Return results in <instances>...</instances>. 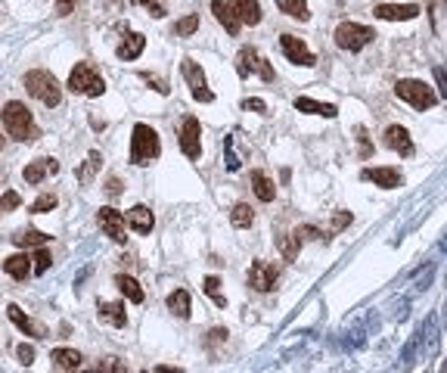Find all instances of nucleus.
Masks as SVG:
<instances>
[{
    "instance_id": "nucleus-12",
    "label": "nucleus",
    "mask_w": 447,
    "mask_h": 373,
    "mask_svg": "<svg viewBox=\"0 0 447 373\" xmlns=\"http://www.w3.org/2000/svg\"><path fill=\"white\" fill-rule=\"evenodd\" d=\"M419 13H422L419 4H379L373 10L376 19H386V22H410Z\"/></svg>"
},
{
    "instance_id": "nucleus-45",
    "label": "nucleus",
    "mask_w": 447,
    "mask_h": 373,
    "mask_svg": "<svg viewBox=\"0 0 447 373\" xmlns=\"http://www.w3.org/2000/svg\"><path fill=\"white\" fill-rule=\"evenodd\" d=\"M103 367H106V373H128V367H124L119 357H106Z\"/></svg>"
},
{
    "instance_id": "nucleus-41",
    "label": "nucleus",
    "mask_w": 447,
    "mask_h": 373,
    "mask_svg": "<svg viewBox=\"0 0 447 373\" xmlns=\"http://www.w3.org/2000/svg\"><path fill=\"white\" fill-rule=\"evenodd\" d=\"M447 10V0H429V13H432V22L438 25V19H441V13Z\"/></svg>"
},
{
    "instance_id": "nucleus-9",
    "label": "nucleus",
    "mask_w": 447,
    "mask_h": 373,
    "mask_svg": "<svg viewBox=\"0 0 447 373\" xmlns=\"http://www.w3.org/2000/svg\"><path fill=\"white\" fill-rule=\"evenodd\" d=\"M97 221H100V227L106 230V237L112 239V243H124V239H128V218H124L121 212H115L112 206L100 208Z\"/></svg>"
},
{
    "instance_id": "nucleus-35",
    "label": "nucleus",
    "mask_w": 447,
    "mask_h": 373,
    "mask_svg": "<svg viewBox=\"0 0 447 373\" xmlns=\"http://www.w3.org/2000/svg\"><path fill=\"white\" fill-rule=\"evenodd\" d=\"M56 196H53V193H41V196H37L35 202H31L28 206V212H35V215H41V212H50V208H56Z\"/></svg>"
},
{
    "instance_id": "nucleus-46",
    "label": "nucleus",
    "mask_w": 447,
    "mask_h": 373,
    "mask_svg": "<svg viewBox=\"0 0 447 373\" xmlns=\"http://www.w3.org/2000/svg\"><path fill=\"white\" fill-rule=\"evenodd\" d=\"M357 140H360V155H370V137H366V131L364 128H357Z\"/></svg>"
},
{
    "instance_id": "nucleus-4",
    "label": "nucleus",
    "mask_w": 447,
    "mask_h": 373,
    "mask_svg": "<svg viewBox=\"0 0 447 373\" xmlns=\"http://www.w3.org/2000/svg\"><path fill=\"white\" fill-rule=\"evenodd\" d=\"M395 93H398V100L410 103L413 109H422V112L438 103V93L429 88L426 81H417V78H401V81L395 84Z\"/></svg>"
},
{
    "instance_id": "nucleus-18",
    "label": "nucleus",
    "mask_w": 447,
    "mask_h": 373,
    "mask_svg": "<svg viewBox=\"0 0 447 373\" xmlns=\"http://www.w3.org/2000/svg\"><path fill=\"white\" fill-rule=\"evenodd\" d=\"M364 181H373L382 190H395V186H401V171L398 168H366Z\"/></svg>"
},
{
    "instance_id": "nucleus-17",
    "label": "nucleus",
    "mask_w": 447,
    "mask_h": 373,
    "mask_svg": "<svg viewBox=\"0 0 447 373\" xmlns=\"http://www.w3.org/2000/svg\"><path fill=\"white\" fill-rule=\"evenodd\" d=\"M386 143H388V150H395L398 155H404V159L413 155V140H410V134H407V128H401V124H391V128L386 131Z\"/></svg>"
},
{
    "instance_id": "nucleus-10",
    "label": "nucleus",
    "mask_w": 447,
    "mask_h": 373,
    "mask_svg": "<svg viewBox=\"0 0 447 373\" xmlns=\"http://www.w3.org/2000/svg\"><path fill=\"white\" fill-rule=\"evenodd\" d=\"M180 150H184L186 159H199L202 155V124L199 119H186L184 128H180Z\"/></svg>"
},
{
    "instance_id": "nucleus-37",
    "label": "nucleus",
    "mask_w": 447,
    "mask_h": 373,
    "mask_svg": "<svg viewBox=\"0 0 447 373\" xmlns=\"http://www.w3.org/2000/svg\"><path fill=\"white\" fill-rule=\"evenodd\" d=\"M22 206V196L19 193H4V196H0V208H4V212H10V208H19Z\"/></svg>"
},
{
    "instance_id": "nucleus-26",
    "label": "nucleus",
    "mask_w": 447,
    "mask_h": 373,
    "mask_svg": "<svg viewBox=\"0 0 447 373\" xmlns=\"http://www.w3.org/2000/svg\"><path fill=\"white\" fill-rule=\"evenodd\" d=\"M50 361L62 370H75V367H81L84 357H81V352H75V348H53Z\"/></svg>"
},
{
    "instance_id": "nucleus-2",
    "label": "nucleus",
    "mask_w": 447,
    "mask_h": 373,
    "mask_svg": "<svg viewBox=\"0 0 447 373\" xmlns=\"http://www.w3.org/2000/svg\"><path fill=\"white\" fill-rule=\"evenodd\" d=\"M162 155V140L155 134L153 124H134V137H131V162L134 165H153L155 159Z\"/></svg>"
},
{
    "instance_id": "nucleus-34",
    "label": "nucleus",
    "mask_w": 447,
    "mask_h": 373,
    "mask_svg": "<svg viewBox=\"0 0 447 373\" xmlns=\"http://www.w3.org/2000/svg\"><path fill=\"white\" fill-rule=\"evenodd\" d=\"M196 28H199V16L190 13V16H184V19H180L177 25H174V35H177V37H190Z\"/></svg>"
},
{
    "instance_id": "nucleus-39",
    "label": "nucleus",
    "mask_w": 447,
    "mask_h": 373,
    "mask_svg": "<svg viewBox=\"0 0 447 373\" xmlns=\"http://www.w3.org/2000/svg\"><path fill=\"white\" fill-rule=\"evenodd\" d=\"M298 239L295 237H283V239H280V249H283V255H286V261H292L295 259V252H298Z\"/></svg>"
},
{
    "instance_id": "nucleus-42",
    "label": "nucleus",
    "mask_w": 447,
    "mask_h": 373,
    "mask_svg": "<svg viewBox=\"0 0 447 373\" xmlns=\"http://www.w3.org/2000/svg\"><path fill=\"white\" fill-rule=\"evenodd\" d=\"M143 81H149V84H153V88L162 93V97L171 90V88H168V81H162V78H155V75H149V72H143Z\"/></svg>"
},
{
    "instance_id": "nucleus-38",
    "label": "nucleus",
    "mask_w": 447,
    "mask_h": 373,
    "mask_svg": "<svg viewBox=\"0 0 447 373\" xmlns=\"http://www.w3.org/2000/svg\"><path fill=\"white\" fill-rule=\"evenodd\" d=\"M16 355H19V361L25 364V367H31V364H35V348H31L28 342H22V345L16 348Z\"/></svg>"
},
{
    "instance_id": "nucleus-14",
    "label": "nucleus",
    "mask_w": 447,
    "mask_h": 373,
    "mask_svg": "<svg viewBox=\"0 0 447 373\" xmlns=\"http://www.w3.org/2000/svg\"><path fill=\"white\" fill-rule=\"evenodd\" d=\"M211 13H215V19L221 22V28H227V35H233V37L239 35L242 22H239L237 10L230 6V0H215V4H211Z\"/></svg>"
},
{
    "instance_id": "nucleus-54",
    "label": "nucleus",
    "mask_w": 447,
    "mask_h": 373,
    "mask_svg": "<svg viewBox=\"0 0 447 373\" xmlns=\"http://www.w3.org/2000/svg\"><path fill=\"white\" fill-rule=\"evenodd\" d=\"M88 373H103V370H88Z\"/></svg>"
},
{
    "instance_id": "nucleus-13",
    "label": "nucleus",
    "mask_w": 447,
    "mask_h": 373,
    "mask_svg": "<svg viewBox=\"0 0 447 373\" xmlns=\"http://www.w3.org/2000/svg\"><path fill=\"white\" fill-rule=\"evenodd\" d=\"M280 44H283L286 59H289V62H295V66L311 69L314 62H317V59H314V53L308 50V47H304L302 37H295V35H283V41H280Z\"/></svg>"
},
{
    "instance_id": "nucleus-47",
    "label": "nucleus",
    "mask_w": 447,
    "mask_h": 373,
    "mask_svg": "<svg viewBox=\"0 0 447 373\" xmlns=\"http://www.w3.org/2000/svg\"><path fill=\"white\" fill-rule=\"evenodd\" d=\"M242 106H246V109H252V112H264V109H268V103H264V100H258V97H249Z\"/></svg>"
},
{
    "instance_id": "nucleus-23",
    "label": "nucleus",
    "mask_w": 447,
    "mask_h": 373,
    "mask_svg": "<svg viewBox=\"0 0 447 373\" xmlns=\"http://www.w3.org/2000/svg\"><path fill=\"white\" fill-rule=\"evenodd\" d=\"M143 47H146V37L143 35H128L124 41L119 44V59H124V62H131V59H137L140 53H143Z\"/></svg>"
},
{
    "instance_id": "nucleus-28",
    "label": "nucleus",
    "mask_w": 447,
    "mask_h": 373,
    "mask_svg": "<svg viewBox=\"0 0 447 373\" xmlns=\"http://www.w3.org/2000/svg\"><path fill=\"white\" fill-rule=\"evenodd\" d=\"M115 286H119V290L128 295V302H134V305H140V302H143V290H140V283H137L134 277L119 274V277H115Z\"/></svg>"
},
{
    "instance_id": "nucleus-49",
    "label": "nucleus",
    "mask_w": 447,
    "mask_h": 373,
    "mask_svg": "<svg viewBox=\"0 0 447 373\" xmlns=\"http://www.w3.org/2000/svg\"><path fill=\"white\" fill-rule=\"evenodd\" d=\"M106 190H109V193H112V196H119V193H121V181H119V177H109Z\"/></svg>"
},
{
    "instance_id": "nucleus-21",
    "label": "nucleus",
    "mask_w": 447,
    "mask_h": 373,
    "mask_svg": "<svg viewBox=\"0 0 447 373\" xmlns=\"http://www.w3.org/2000/svg\"><path fill=\"white\" fill-rule=\"evenodd\" d=\"M100 321L112 326H124L128 324V311H124L121 302H100Z\"/></svg>"
},
{
    "instance_id": "nucleus-33",
    "label": "nucleus",
    "mask_w": 447,
    "mask_h": 373,
    "mask_svg": "<svg viewBox=\"0 0 447 373\" xmlns=\"http://www.w3.org/2000/svg\"><path fill=\"white\" fill-rule=\"evenodd\" d=\"M202 290H205V295H211V302H215L217 308H227V299L221 295V280H217V277H205Z\"/></svg>"
},
{
    "instance_id": "nucleus-29",
    "label": "nucleus",
    "mask_w": 447,
    "mask_h": 373,
    "mask_svg": "<svg viewBox=\"0 0 447 373\" xmlns=\"http://www.w3.org/2000/svg\"><path fill=\"white\" fill-rule=\"evenodd\" d=\"M168 311H174L180 321L190 317V295H186V290H174L168 295Z\"/></svg>"
},
{
    "instance_id": "nucleus-22",
    "label": "nucleus",
    "mask_w": 447,
    "mask_h": 373,
    "mask_svg": "<svg viewBox=\"0 0 447 373\" xmlns=\"http://www.w3.org/2000/svg\"><path fill=\"white\" fill-rule=\"evenodd\" d=\"M295 109L298 112H311V115H326V119H335V115H339V109L333 103H317V100H311V97H298Z\"/></svg>"
},
{
    "instance_id": "nucleus-11",
    "label": "nucleus",
    "mask_w": 447,
    "mask_h": 373,
    "mask_svg": "<svg viewBox=\"0 0 447 373\" xmlns=\"http://www.w3.org/2000/svg\"><path fill=\"white\" fill-rule=\"evenodd\" d=\"M277 277H280V271L273 268L270 261H255L252 268H249V286L258 292H270L273 286H277Z\"/></svg>"
},
{
    "instance_id": "nucleus-50",
    "label": "nucleus",
    "mask_w": 447,
    "mask_h": 373,
    "mask_svg": "<svg viewBox=\"0 0 447 373\" xmlns=\"http://www.w3.org/2000/svg\"><path fill=\"white\" fill-rule=\"evenodd\" d=\"M348 221H351V215H348V212L335 215V230H342V227H345V224H348Z\"/></svg>"
},
{
    "instance_id": "nucleus-15",
    "label": "nucleus",
    "mask_w": 447,
    "mask_h": 373,
    "mask_svg": "<svg viewBox=\"0 0 447 373\" xmlns=\"http://www.w3.org/2000/svg\"><path fill=\"white\" fill-rule=\"evenodd\" d=\"M56 171H59V162L56 159H37V162H28V165L22 168V177H25V184L37 186L47 174H56Z\"/></svg>"
},
{
    "instance_id": "nucleus-48",
    "label": "nucleus",
    "mask_w": 447,
    "mask_h": 373,
    "mask_svg": "<svg viewBox=\"0 0 447 373\" xmlns=\"http://www.w3.org/2000/svg\"><path fill=\"white\" fill-rule=\"evenodd\" d=\"M75 10V0H56V16H68Z\"/></svg>"
},
{
    "instance_id": "nucleus-19",
    "label": "nucleus",
    "mask_w": 447,
    "mask_h": 373,
    "mask_svg": "<svg viewBox=\"0 0 447 373\" xmlns=\"http://www.w3.org/2000/svg\"><path fill=\"white\" fill-rule=\"evenodd\" d=\"M35 259H28L25 252L19 255H10V259H4V271L10 274L13 280H25L28 274H35V264H31Z\"/></svg>"
},
{
    "instance_id": "nucleus-25",
    "label": "nucleus",
    "mask_w": 447,
    "mask_h": 373,
    "mask_svg": "<svg viewBox=\"0 0 447 373\" xmlns=\"http://www.w3.org/2000/svg\"><path fill=\"white\" fill-rule=\"evenodd\" d=\"M252 186H255V196L261 202H273L277 199V186L264 171H252Z\"/></svg>"
},
{
    "instance_id": "nucleus-44",
    "label": "nucleus",
    "mask_w": 447,
    "mask_h": 373,
    "mask_svg": "<svg viewBox=\"0 0 447 373\" xmlns=\"http://www.w3.org/2000/svg\"><path fill=\"white\" fill-rule=\"evenodd\" d=\"M435 81H438V93L447 100V69H441V66L435 69Z\"/></svg>"
},
{
    "instance_id": "nucleus-32",
    "label": "nucleus",
    "mask_w": 447,
    "mask_h": 373,
    "mask_svg": "<svg viewBox=\"0 0 447 373\" xmlns=\"http://www.w3.org/2000/svg\"><path fill=\"white\" fill-rule=\"evenodd\" d=\"M280 10H283L286 16H292V19H308V4H304V0H280Z\"/></svg>"
},
{
    "instance_id": "nucleus-52",
    "label": "nucleus",
    "mask_w": 447,
    "mask_h": 373,
    "mask_svg": "<svg viewBox=\"0 0 447 373\" xmlns=\"http://www.w3.org/2000/svg\"><path fill=\"white\" fill-rule=\"evenodd\" d=\"M441 373H447V361H444V364H441Z\"/></svg>"
},
{
    "instance_id": "nucleus-31",
    "label": "nucleus",
    "mask_w": 447,
    "mask_h": 373,
    "mask_svg": "<svg viewBox=\"0 0 447 373\" xmlns=\"http://www.w3.org/2000/svg\"><path fill=\"white\" fill-rule=\"evenodd\" d=\"M230 221H233V227H252V221H255L252 206H249V202H237L230 212Z\"/></svg>"
},
{
    "instance_id": "nucleus-30",
    "label": "nucleus",
    "mask_w": 447,
    "mask_h": 373,
    "mask_svg": "<svg viewBox=\"0 0 447 373\" xmlns=\"http://www.w3.org/2000/svg\"><path fill=\"white\" fill-rule=\"evenodd\" d=\"M100 165H103V155H100L97 150H90V153H88V162L78 168V184H90Z\"/></svg>"
},
{
    "instance_id": "nucleus-3",
    "label": "nucleus",
    "mask_w": 447,
    "mask_h": 373,
    "mask_svg": "<svg viewBox=\"0 0 447 373\" xmlns=\"http://www.w3.org/2000/svg\"><path fill=\"white\" fill-rule=\"evenodd\" d=\"M25 90L31 97H37L44 106H59L62 103V88L59 81L53 78V72H47V69H35V72L25 75Z\"/></svg>"
},
{
    "instance_id": "nucleus-27",
    "label": "nucleus",
    "mask_w": 447,
    "mask_h": 373,
    "mask_svg": "<svg viewBox=\"0 0 447 373\" xmlns=\"http://www.w3.org/2000/svg\"><path fill=\"white\" fill-rule=\"evenodd\" d=\"M10 239H13L16 246L28 249V246H44L50 237H47V233H41V230H35V227H25V230H16Z\"/></svg>"
},
{
    "instance_id": "nucleus-53",
    "label": "nucleus",
    "mask_w": 447,
    "mask_h": 373,
    "mask_svg": "<svg viewBox=\"0 0 447 373\" xmlns=\"http://www.w3.org/2000/svg\"><path fill=\"white\" fill-rule=\"evenodd\" d=\"M0 150H4V137H0Z\"/></svg>"
},
{
    "instance_id": "nucleus-43",
    "label": "nucleus",
    "mask_w": 447,
    "mask_h": 373,
    "mask_svg": "<svg viewBox=\"0 0 447 373\" xmlns=\"http://www.w3.org/2000/svg\"><path fill=\"white\" fill-rule=\"evenodd\" d=\"M295 239L302 243V239H323V237H320L317 227H298V230H295Z\"/></svg>"
},
{
    "instance_id": "nucleus-1",
    "label": "nucleus",
    "mask_w": 447,
    "mask_h": 373,
    "mask_svg": "<svg viewBox=\"0 0 447 373\" xmlns=\"http://www.w3.org/2000/svg\"><path fill=\"white\" fill-rule=\"evenodd\" d=\"M4 128H6V134H10L13 140H19V143H31V140H37V124L35 119H31V112H28V106L25 103H6L4 106Z\"/></svg>"
},
{
    "instance_id": "nucleus-16",
    "label": "nucleus",
    "mask_w": 447,
    "mask_h": 373,
    "mask_svg": "<svg viewBox=\"0 0 447 373\" xmlns=\"http://www.w3.org/2000/svg\"><path fill=\"white\" fill-rule=\"evenodd\" d=\"M6 314H10V321L19 326L25 336H35V339H44L47 336V330H44V324H37V321H31V317L22 311L19 305H6Z\"/></svg>"
},
{
    "instance_id": "nucleus-36",
    "label": "nucleus",
    "mask_w": 447,
    "mask_h": 373,
    "mask_svg": "<svg viewBox=\"0 0 447 373\" xmlns=\"http://www.w3.org/2000/svg\"><path fill=\"white\" fill-rule=\"evenodd\" d=\"M50 252H47V249H37L35 252V274H47V271H50Z\"/></svg>"
},
{
    "instance_id": "nucleus-7",
    "label": "nucleus",
    "mask_w": 447,
    "mask_h": 373,
    "mask_svg": "<svg viewBox=\"0 0 447 373\" xmlns=\"http://www.w3.org/2000/svg\"><path fill=\"white\" fill-rule=\"evenodd\" d=\"M237 72H239V78L258 75V78H264V81H273V78H277L273 75V66L255 50V47H242L237 53Z\"/></svg>"
},
{
    "instance_id": "nucleus-8",
    "label": "nucleus",
    "mask_w": 447,
    "mask_h": 373,
    "mask_svg": "<svg viewBox=\"0 0 447 373\" xmlns=\"http://www.w3.org/2000/svg\"><path fill=\"white\" fill-rule=\"evenodd\" d=\"M180 72H184V81L190 84L193 97L199 100V103H211V100H215V93L208 90L205 72H202V66H199V62H193V59H184V62H180Z\"/></svg>"
},
{
    "instance_id": "nucleus-51",
    "label": "nucleus",
    "mask_w": 447,
    "mask_h": 373,
    "mask_svg": "<svg viewBox=\"0 0 447 373\" xmlns=\"http://www.w3.org/2000/svg\"><path fill=\"white\" fill-rule=\"evenodd\" d=\"M155 373H184V370H177V367H155Z\"/></svg>"
},
{
    "instance_id": "nucleus-40",
    "label": "nucleus",
    "mask_w": 447,
    "mask_h": 373,
    "mask_svg": "<svg viewBox=\"0 0 447 373\" xmlns=\"http://www.w3.org/2000/svg\"><path fill=\"white\" fill-rule=\"evenodd\" d=\"M137 4H143L146 10L155 16V19H162V16H165V4H162V0H137Z\"/></svg>"
},
{
    "instance_id": "nucleus-20",
    "label": "nucleus",
    "mask_w": 447,
    "mask_h": 373,
    "mask_svg": "<svg viewBox=\"0 0 447 373\" xmlns=\"http://www.w3.org/2000/svg\"><path fill=\"white\" fill-rule=\"evenodd\" d=\"M230 6L237 10L242 25H258V22H261V6H258V0H230Z\"/></svg>"
},
{
    "instance_id": "nucleus-5",
    "label": "nucleus",
    "mask_w": 447,
    "mask_h": 373,
    "mask_svg": "<svg viewBox=\"0 0 447 373\" xmlns=\"http://www.w3.org/2000/svg\"><path fill=\"white\" fill-rule=\"evenodd\" d=\"M68 90L81 93V97H103L106 81L97 75V69L88 66V62H78L68 75Z\"/></svg>"
},
{
    "instance_id": "nucleus-6",
    "label": "nucleus",
    "mask_w": 447,
    "mask_h": 373,
    "mask_svg": "<svg viewBox=\"0 0 447 373\" xmlns=\"http://www.w3.org/2000/svg\"><path fill=\"white\" fill-rule=\"evenodd\" d=\"M373 37H376V31L366 28V25H360V22H342V25L335 28V44H339L342 50H348V53L364 50Z\"/></svg>"
},
{
    "instance_id": "nucleus-24",
    "label": "nucleus",
    "mask_w": 447,
    "mask_h": 373,
    "mask_svg": "<svg viewBox=\"0 0 447 373\" xmlns=\"http://www.w3.org/2000/svg\"><path fill=\"white\" fill-rule=\"evenodd\" d=\"M128 224L137 233H149V230H153V224H155V218H153V212H149L146 206H134L128 212Z\"/></svg>"
}]
</instances>
